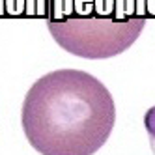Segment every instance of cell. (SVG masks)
Returning a JSON list of instances; mask_svg holds the SVG:
<instances>
[{"label": "cell", "mask_w": 155, "mask_h": 155, "mask_svg": "<svg viewBox=\"0 0 155 155\" xmlns=\"http://www.w3.org/2000/svg\"><path fill=\"white\" fill-rule=\"evenodd\" d=\"M116 105L107 86L81 69H56L30 86L21 125L41 155H94L108 140Z\"/></svg>", "instance_id": "cell-1"}, {"label": "cell", "mask_w": 155, "mask_h": 155, "mask_svg": "<svg viewBox=\"0 0 155 155\" xmlns=\"http://www.w3.org/2000/svg\"><path fill=\"white\" fill-rule=\"evenodd\" d=\"M146 19H155V0H146Z\"/></svg>", "instance_id": "cell-4"}, {"label": "cell", "mask_w": 155, "mask_h": 155, "mask_svg": "<svg viewBox=\"0 0 155 155\" xmlns=\"http://www.w3.org/2000/svg\"><path fill=\"white\" fill-rule=\"evenodd\" d=\"M144 127L148 131V137H150V144H151V150L155 155V107H151L146 114H144Z\"/></svg>", "instance_id": "cell-3"}, {"label": "cell", "mask_w": 155, "mask_h": 155, "mask_svg": "<svg viewBox=\"0 0 155 155\" xmlns=\"http://www.w3.org/2000/svg\"><path fill=\"white\" fill-rule=\"evenodd\" d=\"M146 21V0H51L47 28L64 51L101 60L127 51Z\"/></svg>", "instance_id": "cell-2"}]
</instances>
